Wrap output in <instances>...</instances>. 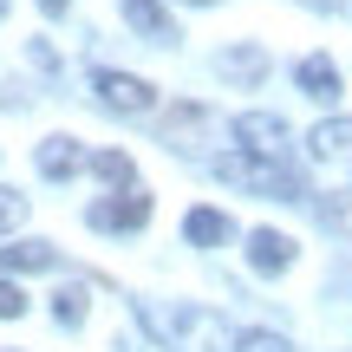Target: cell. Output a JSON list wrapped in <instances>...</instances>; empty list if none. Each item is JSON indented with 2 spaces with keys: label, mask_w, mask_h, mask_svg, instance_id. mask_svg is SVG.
Returning <instances> with one entry per match:
<instances>
[{
  "label": "cell",
  "mask_w": 352,
  "mask_h": 352,
  "mask_svg": "<svg viewBox=\"0 0 352 352\" xmlns=\"http://www.w3.org/2000/svg\"><path fill=\"white\" fill-rule=\"evenodd\" d=\"M235 144L248 157H280V151H287V118H274V111H241L235 118Z\"/></svg>",
  "instance_id": "obj_5"
},
{
  "label": "cell",
  "mask_w": 352,
  "mask_h": 352,
  "mask_svg": "<svg viewBox=\"0 0 352 352\" xmlns=\"http://www.w3.org/2000/svg\"><path fill=\"white\" fill-rule=\"evenodd\" d=\"M228 352H294L280 333H267V327H248V333H235V346Z\"/></svg>",
  "instance_id": "obj_17"
},
{
  "label": "cell",
  "mask_w": 352,
  "mask_h": 352,
  "mask_svg": "<svg viewBox=\"0 0 352 352\" xmlns=\"http://www.w3.org/2000/svg\"><path fill=\"white\" fill-rule=\"evenodd\" d=\"M320 222L352 235V189H333V196H320Z\"/></svg>",
  "instance_id": "obj_16"
},
{
  "label": "cell",
  "mask_w": 352,
  "mask_h": 352,
  "mask_svg": "<svg viewBox=\"0 0 352 352\" xmlns=\"http://www.w3.org/2000/svg\"><path fill=\"white\" fill-rule=\"evenodd\" d=\"M20 314H26V294L13 280H0V320H20Z\"/></svg>",
  "instance_id": "obj_19"
},
{
  "label": "cell",
  "mask_w": 352,
  "mask_h": 352,
  "mask_svg": "<svg viewBox=\"0 0 352 352\" xmlns=\"http://www.w3.org/2000/svg\"><path fill=\"white\" fill-rule=\"evenodd\" d=\"M91 91H98V104L118 111V118H151L157 111V85H144V78H131V72H111V65L91 72Z\"/></svg>",
  "instance_id": "obj_3"
},
{
  "label": "cell",
  "mask_w": 352,
  "mask_h": 352,
  "mask_svg": "<svg viewBox=\"0 0 352 352\" xmlns=\"http://www.w3.org/2000/svg\"><path fill=\"white\" fill-rule=\"evenodd\" d=\"M20 222H26V196H20V189H7V183H0V235H13Z\"/></svg>",
  "instance_id": "obj_18"
},
{
  "label": "cell",
  "mask_w": 352,
  "mask_h": 352,
  "mask_svg": "<svg viewBox=\"0 0 352 352\" xmlns=\"http://www.w3.org/2000/svg\"><path fill=\"white\" fill-rule=\"evenodd\" d=\"M91 170H98L104 183H118V189H131V176H138V164H131L124 151H98V157H91Z\"/></svg>",
  "instance_id": "obj_15"
},
{
  "label": "cell",
  "mask_w": 352,
  "mask_h": 352,
  "mask_svg": "<svg viewBox=\"0 0 352 352\" xmlns=\"http://www.w3.org/2000/svg\"><path fill=\"white\" fill-rule=\"evenodd\" d=\"M215 176H222V183H235V189H254V196L307 202L300 176H294L287 164H280V157H248V151H228V157H215Z\"/></svg>",
  "instance_id": "obj_2"
},
{
  "label": "cell",
  "mask_w": 352,
  "mask_h": 352,
  "mask_svg": "<svg viewBox=\"0 0 352 352\" xmlns=\"http://www.w3.org/2000/svg\"><path fill=\"white\" fill-rule=\"evenodd\" d=\"M85 314H91V287L85 280H72V287L52 294V320H59V327H85Z\"/></svg>",
  "instance_id": "obj_14"
},
{
  "label": "cell",
  "mask_w": 352,
  "mask_h": 352,
  "mask_svg": "<svg viewBox=\"0 0 352 352\" xmlns=\"http://www.w3.org/2000/svg\"><path fill=\"white\" fill-rule=\"evenodd\" d=\"M0 267H7V274H33V267H59V248H52V241H13V248H0Z\"/></svg>",
  "instance_id": "obj_13"
},
{
  "label": "cell",
  "mask_w": 352,
  "mask_h": 352,
  "mask_svg": "<svg viewBox=\"0 0 352 352\" xmlns=\"http://www.w3.org/2000/svg\"><path fill=\"white\" fill-rule=\"evenodd\" d=\"M0 13H7V0H0Z\"/></svg>",
  "instance_id": "obj_22"
},
{
  "label": "cell",
  "mask_w": 352,
  "mask_h": 352,
  "mask_svg": "<svg viewBox=\"0 0 352 352\" xmlns=\"http://www.w3.org/2000/svg\"><path fill=\"white\" fill-rule=\"evenodd\" d=\"M248 267H254V274H287V267H294V235L254 228V235H248Z\"/></svg>",
  "instance_id": "obj_7"
},
{
  "label": "cell",
  "mask_w": 352,
  "mask_h": 352,
  "mask_svg": "<svg viewBox=\"0 0 352 352\" xmlns=\"http://www.w3.org/2000/svg\"><path fill=\"white\" fill-rule=\"evenodd\" d=\"M294 85H300L307 98H320V104H333V98H340V65H333L327 52H307V59L294 65Z\"/></svg>",
  "instance_id": "obj_10"
},
{
  "label": "cell",
  "mask_w": 352,
  "mask_h": 352,
  "mask_svg": "<svg viewBox=\"0 0 352 352\" xmlns=\"http://www.w3.org/2000/svg\"><path fill=\"white\" fill-rule=\"evenodd\" d=\"M189 7H215V0H189Z\"/></svg>",
  "instance_id": "obj_21"
},
{
  "label": "cell",
  "mask_w": 352,
  "mask_h": 352,
  "mask_svg": "<svg viewBox=\"0 0 352 352\" xmlns=\"http://www.w3.org/2000/svg\"><path fill=\"white\" fill-rule=\"evenodd\" d=\"M144 327L170 352H228L235 346L228 320L215 307H196V300H144Z\"/></svg>",
  "instance_id": "obj_1"
},
{
  "label": "cell",
  "mask_w": 352,
  "mask_h": 352,
  "mask_svg": "<svg viewBox=\"0 0 352 352\" xmlns=\"http://www.w3.org/2000/svg\"><path fill=\"white\" fill-rule=\"evenodd\" d=\"M307 157L327 170H352V118H327L307 131Z\"/></svg>",
  "instance_id": "obj_6"
},
{
  "label": "cell",
  "mask_w": 352,
  "mask_h": 352,
  "mask_svg": "<svg viewBox=\"0 0 352 352\" xmlns=\"http://www.w3.org/2000/svg\"><path fill=\"white\" fill-rule=\"evenodd\" d=\"M215 72H222L228 78V85H261V78H267V52L261 46H222V52H215Z\"/></svg>",
  "instance_id": "obj_9"
},
{
  "label": "cell",
  "mask_w": 352,
  "mask_h": 352,
  "mask_svg": "<svg viewBox=\"0 0 352 352\" xmlns=\"http://www.w3.org/2000/svg\"><path fill=\"white\" fill-rule=\"evenodd\" d=\"M33 164H39V176H46V183H65V176L85 170V151H78V138H46Z\"/></svg>",
  "instance_id": "obj_11"
},
{
  "label": "cell",
  "mask_w": 352,
  "mask_h": 352,
  "mask_svg": "<svg viewBox=\"0 0 352 352\" xmlns=\"http://www.w3.org/2000/svg\"><path fill=\"white\" fill-rule=\"evenodd\" d=\"M39 7H46V13H65V7H72V0H39Z\"/></svg>",
  "instance_id": "obj_20"
},
{
  "label": "cell",
  "mask_w": 352,
  "mask_h": 352,
  "mask_svg": "<svg viewBox=\"0 0 352 352\" xmlns=\"http://www.w3.org/2000/svg\"><path fill=\"white\" fill-rule=\"evenodd\" d=\"M183 235L196 241V248H215V241H228V235H235V222H228L222 209H202V202H196V209L183 215Z\"/></svg>",
  "instance_id": "obj_12"
},
{
  "label": "cell",
  "mask_w": 352,
  "mask_h": 352,
  "mask_svg": "<svg viewBox=\"0 0 352 352\" xmlns=\"http://www.w3.org/2000/svg\"><path fill=\"white\" fill-rule=\"evenodd\" d=\"M138 39H157V46H176V20L164 13V0H118Z\"/></svg>",
  "instance_id": "obj_8"
},
{
  "label": "cell",
  "mask_w": 352,
  "mask_h": 352,
  "mask_svg": "<svg viewBox=\"0 0 352 352\" xmlns=\"http://www.w3.org/2000/svg\"><path fill=\"white\" fill-rule=\"evenodd\" d=\"M151 209H157V202L144 196V189H124V196L91 202V209H85V222H91V228H104V235H131V228H144V222H151Z\"/></svg>",
  "instance_id": "obj_4"
}]
</instances>
